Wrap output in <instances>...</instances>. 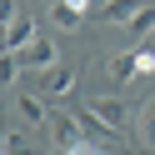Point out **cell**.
<instances>
[{
  "label": "cell",
  "mask_w": 155,
  "mask_h": 155,
  "mask_svg": "<svg viewBox=\"0 0 155 155\" xmlns=\"http://www.w3.org/2000/svg\"><path fill=\"white\" fill-rule=\"evenodd\" d=\"M15 15H20V10H15V0H0V20H15Z\"/></svg>",
  "instance_id": "cell-13"
},
{
  "label": "cell",
  "mask_w": 155,
  "mask_h": 155,
  "mask_svg": "<svg viewBox=\"0 0 155 155\" xmlns=\"http://www.w3.org/2000/svg\"><path fill=\"white\" fill-rule=\"evenodd\" d=\"M75 80H80V70H75V65H50V70L35 75V90H40L45 100H60V95L75 90Z\"/></svg>",
  "instance_id": "cell-2"
},
{
  "label": "cell",
  "mask_w": 155,
  "mask_h": 155,
  "mask_svg": "<svg viewBox=\"0 0 155 155\" xmlns=\"http://www.w3.org/2000/svg\"><path fill=\"white\" fill-rule=\"evenodd\" d=\"M80 115L90 125H100V130H110V135H125V130H130V105H125L120 95H90Z\"/></svg>",
  "instance_id": "cell-1"
},
{
  "label": "cell",
  "mask_w": 155,
  "mask_h": 155,
  "mask_svg": "<svg viewBox=\"0 0 155 155\" xmlns=\"http://www.w3.org/2000/svg\"><path fill=\"white\" fill-rule=\"evenodd\" d=\"M145 5H150V0H110V5H105L100 15H105V20H110V25H130L135 15L145 10Z\"/></svg>",
  "instance_id": "cell-8"
},
{
  "label": "cell",
  "mask_w": 155,
  "mask_h": 155,
  "mask_svg": "<svg viewBox=\"0 0 155 155\" xmlns=\"http://www.w3.org/2000/svg\"><path fill=\"white\" fill-rule=\"evenodd\" d=\"M145 45H150V50H155V35H150V40H145Z\"/></svg>",
  "instance_id": "cell-15"
},
{
  "label": "cell",
  "mask_w": 155,
  "mask_h": 155,
  "mask_svg": "<svg viewBox=\"0 0 155 155\" xmlns=\"http://www.w3.org/2000/svg\"><path fill=\"white\" fill-rule=\"evenodd\" d=\"M50 20H55V30H80V20H85V10H75L70 0H60L50 10Z\"/></svg>",
  "instance_id": "cell-10"
},
{
  "label": "cell",
  "mask_w": 155,
  "mask_h": 155,
  "mask_svg": "<svg viewBox=\"0 0 155 155\" xmlns=\"http://www.w3.org/2000/svg\"><path fill=\"white\" fill-rule=\"evenodd\" d=\"M85 115H70V110H50V130H55V140L60 145H75V140H85Z\"/></svg>",
  "instance_id": "cell-5"
},
{
  "label": "cell",
  "mask_w": 155,
  "mask_h": 155,
  "mask_svg": "<svg viewBox=\"0 0 155 155\" xmlns=\"http://www.w3.org/2000/svg\"><path fill=\"white\" fill-rule=\"evenodd\" d=\"M70 5H75V10H90V0H70Z\"/></svg>",
  "instance_id": "cell-14"
},
{
  "label": "cell",
  "mask_w": 155,
  "mask_h": 155,
  "mask_svg": "<svg viewBox=\"0 0 155 155\" xmlns=\"http://www.w3.org/2000/svg\"><path fill=\"white\" fill-rule=\"evenodd\" d=\"M65 155H110V150H100V145H90V140H75V145H65Z\"/></svg>",
  "instance_id": "cell-12"
},
{
  "label": "cell",
  "mask_w": 155,
  "mask_h": 155,
  "mask_svg": "<svg viewBox=\"0 0 155 155\" xmlns=\"http://www.w3.org/2000/svg\"><path fill=\"white\" fill-rule=\"evenodd\" d=\"M30 40H35V20H30V15H15V20H5V35H0V50H25Z\"/></svg>",
  "instance_id": "cell-6"
},
{
  "label": "cell",
  "mask_w": 155,
  "mask_h": 155,
  "mask_svg": "<svg viewBox=\"0 0 155 155\" xmlns=\"http://www.w3.org/2000/svg\"><path fill=\"white\" fill-rule=\"evenodd\" d=\"M0 155H35L30 140H25L20 130H5V140H0Z\"/></svg>",
  "instance_id": "cell-11"
},
{
  "label": "cell",
  "mask_w": 155,
  "mask_h": 155,
  "mask_svg": "<svg viewBox=\"0 0 155 155\" xmlns=\"http://www.w3.org/2000/svg\"><path fill=\"white\" fill-rule=\"evenodd\" d=\"M105 75H110L115 85L135 80V75H140V50H120V55H110V60H105Z\"/></svg>",
  "instance_id": "cell-7"
},
{
  "label": "cell",
  "mask_w": 155,
  "mask_h": 155,
  "mask_svg": "<svg viewBox=\"0 0 155 155\" xmlns=\"http://www.w3.org/2000/svg\"><path fill=\"white\" fill-rule=\"evenodd\" d=\"M15 115H20L25 130H40V125H50V105H45V95L35 90H15Z\"/></svg>",
  "instance_id": "cell-3"
},
{
  "label": "cell",
  "mask_w": 155,
  "mask_h": 155,
  "mask_svg": "<svg viewBox=\"0 0 155 155\" xmlns=\"http://www.w3.org/2000/svg\"><path fill=\"white\" fill-rule=\"evenodd\" d=\"M150 140H155V130H150Z\"/></svg>",
  "instance_id": "cell-16"
},
{
  "label": "cell",
  "mask_w": 155,
  "mask_h": 155,
  "mask_svg": "<svg viewBox=\"0 0 155 155\" xmlns=\"http://www.w3.org/2000/svg\"><path fill=\"white\" fill-rule=\"evenodd\" d=\"M15 55H20V65H25V70H35V75L50 70V65H60V45H55V40H40V35H35L25 50H15Z\"/></svg>",
  "instance_id": "cell-4"
},
{
  "label": "cell",
  "mask_w": 155,
  "mask_h": 155,
  "mask_svg": "<svg viewBox=\"0 0 155 155\" xmlns=\"http://www.w3.org/2000/svg\"><path fill=\"white\" fill-rule=\"evenodd\" d=\"M125 30H130V40H135V45H145V40H150V35H155V0L145 5L140 15H135L130 25H125Z\"/></svg>",
  "instance_id": "cell-9"
}]
</instances>
